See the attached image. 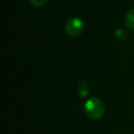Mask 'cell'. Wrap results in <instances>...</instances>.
Wrapping results in <instances>:
<instances>
[{
    "instance_id": "cell-1",
    "label": "cell",
    "mask_w": 134,
    "mask_h": 134,
    "mask_svg": "<svg viewBox=\"0 0 134 134\" xmlns=\"http://www.w3.org/2000/svg\"><path fill=\"white\" fill-rule=\"evenodd\" d=\"M85 113L93 120L100 119L105 113V106L97 97H91L86 102L84 107Z\"/></svg>"
},
{
    "instance_id": "cell-2",
    "label": "cell",
    "mask_w": 134,
    "mask_h": 134,
    "mask_svg": "<svg viewBox=\"0 0 134 134\" xmlns=\"http://www.w3.org/2000/svg\"><path fill=\"white\" fill-rule=\"evenodd\" d=\"M85 29V25L82 19L79 18H72L66 22L65 30L70 36L76 37L83 33Z\"/></svg>"
},
{
    "instance_id": "cell-3",
    "label": "cell",
    "mask_w": 134,
    "mask_h": 134,
    "mask_svg": "<svg viewBox=\"0 0 134 134\" xmlns=\"http://www.w3.org/2000/svg\"><path fill=\"white\" fill-rule=\"evenodd\" d=\"M77 92H78L79 96L80 97H86L89 93V86H88V83L85 80H82L78 83L77 85Z\"/></svg>"
},
{
    "instance_id": "cell-4",
    "label": "cell",
    "mask_w": 134,
    "mask_h": 134,
    "mask_svg": "<svg viewBox=\"0 0 134 134\" xmlns=\"http://www.w3.org/2000/svg\"><path fill=\"white\" fill-rule=\"evenodd\" d=\"M125 22L126 25L130 30L134 31V8L130 9V11L127 13L126 18H125Z\"/></svg>"
},
{
    "instance_id": "cell-5",
    "label": "cell",
    "mask_w": 134,
    "mask_h": 134,
    "mask_svg": "<svg viewBox=\"0 0 134 134\" xmlns=\"http://www.w3.org/2000/svg\"><path fill=\"white\" fill-rule=\"evenodd\" d=\"M115 38L119 41H123L127 36V31L123 29H118L115 31Z\"/></svg>"
},
{
    "instance_id": "cell-6",
    "label": "cell",
    "mask_w": 134,
    "mask_h": 134,
    "mask_svg": "<svg viewBox=\"0 0 134 134\" xmlns=\"http://www.w3.org/2000/svg\"><path fill=\"white\" fill-rule=\"evenodd\" d=\"M30 2L36 8H41L47 3V0H30Z\"/></svg>"
}]
</instances>
